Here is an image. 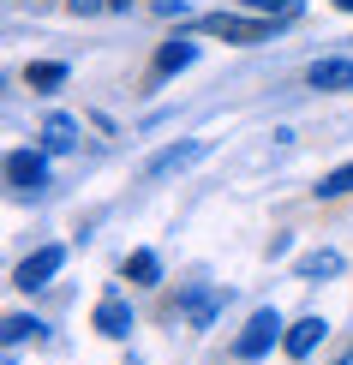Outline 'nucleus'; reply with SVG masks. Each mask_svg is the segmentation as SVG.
<instances>
[{
    "label": "nucleus",
    "instance_id": "1",
    "mask_svg": "<svg viewBox=\"0 0 353 365\" xmlns=\"http://www.w3.org/2000/svg\"><path fill=\"white\" fill-rule=\"evenodd\" d=\"M282 336H287L282 312H275V306H257V312H252V324H245V329H240V341H234V359H264Z\"/></svg>",
    "mask_w": 353,
    "mask_h": 365
},
{
    "label": "nucleus",
    "instance_id": "2",
    "mask_svg": "<svg viewBox=\"0 0 353 365\" xmlns=\"http://www.w3.org/2000/svg\"><path fill=\"white\" fill-rule=\"evenodd\" d=\"M60 264H66V246H36V252H30L19 269H12V287L36 294V287H48V282L60 276Z\"/></svg>",
    "mask_w": 353,
    "mask_h": 365
},
{
    "label": "nucleus",
    "instance_id": "3",
    "mask_svg": "<svg viewBox=\"0 0 353 365\" xmlns=\"http://www.w3.org/2000/svg\"><path fill=\"white\" fill-rule=\"evenodd\" d=\"M204 138H186V144H168V150H156V156L144 162V180H168V174H180V168H192V162H204Z\"/></svg>",
    "mask_w": 353,
    "mask_h": 365
},
{
    "label": "nucleus",
    "instance_id": "4",
    "mask_svg": "<svg viewBox=\"0 0 353 365\" xmlns=\"http://www.w3.org/2000/svg\"><path fill=\"white\" fill-rule=\"evenodd\" d=\"M204 30H216V36L240 42V48H252V42H264V36H270L275 24H264L257 12H252V19H234V12H210V19H204Z\"/></svg>",
    "mask_w": 353,
    "mask_h": 365
},
{
    "label": "nucleus",
    "instance_id": "5",
    "mask_svg": "<svg viewBox=\"0 0 353 365\" xmlns=\"http://www.w3.org/2000/svg\"><path fill=\"white\" fill-rule=\"evenodd\" d=\"M6 180H12V192H42L48 186V162H42L36 150H12L6 156Z\"/></svg>",
    "mask_w": 353,
    "mask_h": 365
},
{
    "label": "nucleus",
    "instance_id": "6",
    "mask_svg": "<svg viewBox=\"0 0 353 365\" xmlns=\"http://www.w3.org/2000/svg\"><path fill=\"white\" fill-rule=\"evenodd\" d=\"M90 324H96L108 341H120V336H132V306H126L120 294H108V299L96 306V317H90Z\"/></svg>",
    "mask_w": 353,
    "mask_h": 365
},
{
    "label": "nucleus",
    "instance_id": "7",
    "mask_svg": "<svg viewBox=\"0 0 353 365\" xmlns=\"http://www.w3.org/2000/svg\"><path fill=\"white\" fill-rule=\"evenodd\" d=\"M324 336H329V324H324V317H300V324H287L282 347H287V354H294V359H305V354H312V347L324 341Z\"/></svg>",
    "mask_w": 353,
    "mask_h": 365
},
{
    "label": "nucleus",
    "instance_id": "8",
    "mask_svg": "<svg viewBox=\"0 0 353 365\" xmlns=\"http://www.w3.org/2000/svg\"><path fill=\"white\" fill-rule=\"evenodd\" d=\"M305 84L312 90H353V60H312Z\"/></svg>",
    "mask_w": 353,
    "mask_h": 365
},
{
    "label": "nucleus",
    "instance_id": "9",
    "mask_svg": "<svg viewBox=\"0 0 353 365\" xmlns=\"http://www.w3.org/2000/svg\"><path fill=\"white\" fill-rule=\"evenodd\" d=\"M78 138H84V126L72 114H48V120H42V144H48V150H72Z\"/></svg>",
    "mask_w": 353,
    "mask_h": 365
},
{
    "label": "nucleus",
    "instance_id": "10",
    "mask_svg": "<svg viewBox=\"0 0 353 365\" xmlns=\"http://www.w3.org/2000/svg\"><path fill=\"white\" fill-rule=\"evenodd\" d=\"M317 276H342V252H305L300 257V282H317Z\"/></svg>",
    "mask_w": 353,
    "mask_h": 365
},
{
    "label": "nucleus",
    "instance_id": "11",
    "mask_svg": "<svg viewBox=\"0 0 353 365\" xmlns=\"http://www.w3.org/2000/svg\"><path fill=\"white\" fill-rule=\"evenodd\" d=\"M24 84L30 90H60L66 84V66L60 60H36V66H24Z\"/></svg>",
    "mask_w": 353,
    "mask_h": 365
},
{
    "label": "nucleus",
    "instance_id": "12",
    "mask_svg": "<svg viewBox=\"0 0 353 365\" xmlns=\"http://www.w3.org/2000/svg\"><path fill=\"white\" fill-rule=\"evenodd\" d=\"M300 6H305V0H245V12H257V19H270V24L300 19Z\"/></svg>",
    "mask_w": 353,
    "mask_h": 365
},
{
    "label": "nucleus",
    "instance_id": "13",
    "mask_svg": "<svg viewBox=\"0 0 353 365\" xmlns=\"http://www.w3.org/2000/svg\"><path fill=\"white\" fill-rule=\"evenodd\" d=\"M126 282H162V264H156V252H132L126 257Z\"/></svg>",
    "mask_w": 353,
    "mask_h": 365
},
{
    "label": "nucleus",
    "instance_id": "14",
    "mask_svg": "<svg viewBox=\"0 0 353 365\" xmlns=\"http://www.w3.org/2000/svg\"><path fill=\"white\" fill-rule=\"evenodd\" d=\"M192 60H198V48H192V42H168V48L156 54V72H186Z\"/></svg>",
    "mask_w": 353,
    "mask_h": 365
},
{
    "label": "nucleus",
    "instance_id": "15",
    "mask_svg": "<svg viewBox=\"0 0 353 365\" xmlns=\"http://www.w3.org/2000/svg\"><path fill=\"white\" fill-rule=\"evenodd\" d=\"M347 192H353V162H342V168H329L317 180V197H347Z\"/></svg>",
    "mask_w": 353,
    "mask_h": 365
},
{
    "label": "nucleus",
    "instance_id": "16",
    "mask_svg": "<svg viewBox=\"0 0 353 365\" xmlns=\"http://www.w3.org/2000/svg\"><path fill=\"white\" fill-rule=\"evenodd\" d=\"M222 306V294H210V287H198V294H186V312H192V324H210Z\"/></svg>",
    "mask_w": 353,
    "mask_h": 365
},
{
    "label": "nucleus",
    "instance_id": "17",
    "mask_svg": "<svg viewBox=\"0 0 353 365\" xmlns=\"http://www.w3.org/2000/svg\"><path fill=\"white\" fill-rule=\"evenodd\" d=\"M24 336H42V324H36V317H24V312H12L6 317V347H19Z\"/></svg>",
    "mask_w": 353,
    "mask_h": 365
},
{
    "label": "nucleus",
    "instance_id": "18",
    "mask_svg": "<svg viewBox=\"0 0 353 365\" xmlns=\"http://www.w3.org/2000/svg\"><path fill=\"white\" fill-rule=\"evenodd\" d=\"M156 12H162V19H186L192 6H186V0H156Z\"/></svg>",
    "mask_w": 353,
    "mask_h": 365
},
{
    "label": "nucleus",
    "instance_id": "19",
    "mask_svg": "<svg viewBox=\"0 0 353 365\" xmlns=\"http://www.w3.org/2000/svg\"><path fill=\"white\" fill-rule=\"evenodd\" d=\"M108 6H114V12H126V6H132V0H108Z\"/></svg>",
    "mask_w": 353,
    "mask_h": 365
},
{
    "label": "nucleus",
    "instance_id": "20",
    "mask_svg": "<svg viewBox=\"0 0 353 365\" xmlns=\"http://www.w3.org/2000/svg\"><path fill=\"white\" fill-rule=\"evenodd\" d=\"M335 6H342V12H353V0H335Z\"/></svg>",
    "mask_w": 353,
    "mask_h": 365
}]
</instances>
